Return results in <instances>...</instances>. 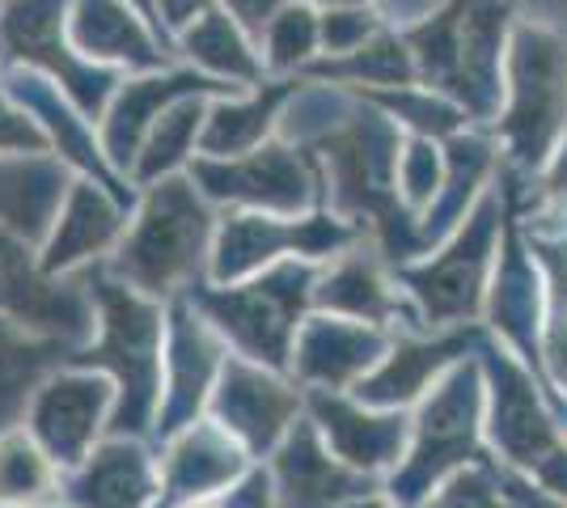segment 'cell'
Listing matches in <instances>:
<instances>
[{"mask_svg": "<svg viewBox=\"0 0 567 508\" xmlns=\"http://www.w3.org/2000/svg\"><path fill=\"white\" fill-rule=\"evenodd\" d=\"M390 339L394 335L381 326L313 310L297 331L288 373L297 377L301 390H355L378 369Z\"/></svg>", "mask_w": 567, "mask_h": 508, "instance_id": "cell-22", "label": "cell"}, {"mask_svg": "<svg viewBox=\"0 0 567 508\" xmlns=\"http://www.w3.org/2000/svg\"><path fill=\"white\" fill-rule=\"evenodd\" d=\"M64 470L48 458V449L18 424L0 433V505L4 508H43L60 500Z\"/></svg>", "mask_w": 567, "mask_h": 508, "instance_id": "cell-28", "label": "cell"}, {"mask_svg": "<svg viewBox=\"0 0 567 508\" xmlns=\"http://www.w3.org/2000/svg\"><path fill=\"white\" fill-rule=\"evenodd\" d=\"M306 415L313 419L318 436L331 445L334 458L373 479H390V470L406 454L411 412L373 407L355 398L352 390H306Z\"/></svg>", "mask_w": 567, "mask_h": 508, "instance_id": "cell-17", "label": "cell"}, {"mask_svg": "<svg viewBox=\"0 0 567 508\" xmlns=\"http://www.w3.org/2000/svg\"><path fill=\"white\" fill-rule=\"evenodd\" d=\"M499 470H504V487H508V496H513V505L517 508H567L564 496H555V491L538 487L529 475H520V470L504 466V462H499Z\"/></svg>", "mask_w": 567, "mask_h": 508, "instance_id": "cell-34", "label": "cell"}, {"mask_svg": "<svg viewBox=\"0 0 567 508\" xmlns=\"http://www.w3.org/2000/svg\"><path fill=\"white\" fill-rule=\"evenodd\" d=\"M364 229L339 217L334 208L318 204L309 212H225L216 220L208 280L234 284L262 267L306 259V263H331L343 250H352Z\"/></svg>", "mask_w": 567, "mask_h": 508, "instance_id": "cell-6", "label": "cell"}, {"mask_svg": "<svg viewBox=\"0 0 567 508\" xmlns=\"http://www.w3.org/2000/svg\"><path fill=\"white\" fill-rule=\"evenodd\" d=\"M204 115H208V102L199 94L178 97L174 106H166L157 123L148 127L136 162L127 169L132 187H148L157 178L169 174H187L190 162L199 157V132H204Z\"/></svg>", "mask_w": 567, "mask_h": 508, "instance_id": "cell-26", "label": "cell"}, {"mask_svg": "<svg viewBox=\"0 0 567 508\" xmlns=\"http://www.w3.org/2000/svg\"><path fill=\"white\" fill-rule=\"evenodd\" d=\"M478 364L487 377V445L496 462L520 475H534L559 445H567L564 424L550 412L543 377L520 356H513L499 339L478 352Z\"/></svg>", "mask_w": 567, "mask_h": 508, "instance_id": "cell-10", "label": "cell"}, {"mask_svg": "<svg viewBox=\"0 0 567 508\" xmlns=\"http://www.w3.org/2000/svg\"><path fill=\"white\" fill-rule=\"evenodd\" d=\"M204 415L234 436L255 462H267L271 449L292 433V424L306 415V390L297 386L292 373L229 352Z\"/></svg>", "mask_w": 567, "mask_h": 508, "instance_id": "cell-12", "label": "cell"}, {"mask_svg": "<svg viewBox=\"0 0 567 508\" xmlns=\"http://www.w3.org/2000/svg\"><path fill=\"white\" fill-rule=\"evenodd\" d=\"M445 187V153L436 148V141H424V136H411L402 141L399 153V204L420 217L427 204L441 195Z\"/></svg>", "mask_w": 567, "mask_h": 508, "instance_id": "cell-30", "label": "cell"}, {"mask_svg": "<svg viewBox=\"0 0 567 508\" xmlns=\"http://www.w3.org/2000/svg\"><path fill=\"white\" fill-rule=\"evenodd\" d=\"M187 174L225 212H309L327 204L322 169L306 145L267 141L241 157H195Z\"/></svg>", "mask_w": 567, "mask_h": 508, "instance_id": "cell-8", "label": "cell"}, {"mask_svg": "<svg viewBox=\"0 0 567 508\" xmlns=\"http://www.w3.org/2000/svg\"><path fill=\"white\" fill-rule=\"evenodd\" d=\"M420 508H517L508 487H504V470L496 458L474 462L466 470H457L453 479L436 487Z\"/></svg>", "mask_w": 567, "mask_h": 508, "instance_id": "cell-31", "label": "cell"}, {"mask_svg": "<svg viewBox=\"0 0 567 508\" xmlns=\"http://www.w3.org/2000/svg\"><path fill=\"white\" fill-rule=\"evenodd\" d=\"M529 250L546 271L543 305V382L555 403L567 407V238L534 234Z\"/></svg>", "mask_w": 567, "mask_h": 508, "instance_id": "cell-27", "label": "cell"}, {"mask_svg": "<svg viewBox=\"0 0 567 508\" xmlns=\"http://www.w3.org/2000/svg\"><path fill=\"white\" fill-rule=\"evenodd\" d=\"M213 508H280V491H276V479L267 470V462H250L234 484L225 487L220 496L208 500Z\"/></svg>", "mask_w": 567, "mask_h": 508, "instance_id": "cell-33", "label": "cell"}, {"mask_svg": "<svg viewBox=\"0 0 567 508\" xmlns=\"http://www.w3.org/2000/svg\"><path fill=\"white\" fill-rule=\"evenodd\" d=\"M0 508H4V505H0Z\"/></svg>", "mask_w": 567, "mask_h": 508, "instance_id": "cell-37", "label": "cell"}, {"mask_svg": "<svg viewBox=\"0 0 567 508\" xmlns=\"http://www.w3.org/2000/svg\"><path fill=\"white\" fill-rule=\"evenodd\" d=\"M492 331L483 322H462V326H436V331H399L390 339L385 356L378 369L352 390L355 398L373 403V407H390V412H411L427 390L436 386L453 364L478 356Z\"/></svg>", "mask_w": 567, "mask_h": 508, "instance_id": "cell-14", "label": "cell"}, {"mask_svg": "<svg viewBox=\"0 0 567 508\" xmlns=\"http://www.w3.org/2000/svg\"><path fill=\"white\" fill-rule=\"evenodd\" d=\"M225 356H229L225 339L190 305L187 292L166 301V373H162V403H157V419L148 436L153 445L204 419Z\"/></svg>", "mask_w": 567, "mask_h": 508, "instance_id": "cell-13", "label": "cell"}, {"mask_svg": "<svg viewBox=\"0 0 567 508\" xmlns=\"http://www.w3.org/2000/svg\"><path fill=\"white\" fill-rule=\"evenodd\" d=\"M0 43L13 51L25 64H39L43 73L55 76V85H64V97L72 106L97 120L106 111V97H115V76L97 64H81L76 55H60V18L51 0H13L0 18Z\"/></svg>", "mask_w": 567, "mask_h": 508, "instance_id": "cell-21", "label": "cell"}, {"mask_svg": "<svg viewBox=\"0 0 567 508\" xmlns=\"http://www.w3.org/2000/svg\"><path fill=\"white\" fill-rule=\"evenodd\" d=\"M313 310L339 318H355L381 326L390 335L399 331H427L415 301L399 284V271L381 259V250L369 238H360L352 250L322 263L313 284Z\"/></svg>", "mask_w": 567, "mask_h": 508, "instance_id": "cell-15", "label": "cell"}, {"mask_svg": "<svg viewBox=\"0 0 567 508\" xmlns=\"http://www.w3.org/2000/svg\"><path fill=\"white\" fill-rule=\"evenodd\" d=\"M85 276L94 297V335L69 361L90 364L115 382L111 433L153 436L166 373V301L123 284L102 263L90 267Z\"/></svg>", "mask_w": 567, "mask_h": 508, "instance_id": "cell-1", "label": "cell"}, {"mask_svg": "<svg viewBox=\"0 0 567 508\" xmlns=\"http://www.w3.org/2000/svg\"><path fill=\"white\" fill-rule=\"evenodd\" d=\"M162 491L157 445L148 436H102L90 458L64 470L60 500L69 508H153Z\"/></svg>", "mask_w": 567, "mask_h": 508, "instance_id": "cell-20", "label": "cell"}, {"mask_svg": "<svg viewBox=\"0 0 567 508\" xmlns=\"http://www.w3.org/2000/svg\"><path fill=\"white\" fill-rule=\"evenodd\" d=\"M567 132V51L546 30H520L508 60V111L499 136L520 169H538L555 157Z\"/></svg>", "mask_w": 567, "mask_h": 508, "instance_id": "cell-9", "label": "cell"}, {"mask_svg": "<svg viewBox=\"0 0 567 508\" xmlns=\"http://www.w3.org/2000/svg\"><path fill=\"white\" fill-rule=\"evenodd\" d=\"M250 454L237 445L225 428H216L213 419H195L183 433L157 445V466H162V491L153 508H187L208 505L234 484L237 475L250 466Z\"/></svg>", "mask_w": 567, "mask_h": 508, "instance_id": "cell-23", "label": "cell"}, {"mask_svg": "<svg viewBox=\"0 0 567 508\" xmlns=\"http://www.w3.org/2000/svg\"><path fill=\"white\" fill-rule=\"evenodd\" d=\"M187 508H213V505H187Z\"/></svg>", "mask_w": 567, "mask_h": 508, "instance_id": "cell-36", "label": "cell"}, {"mask_svg": "<svg viewBox=\"0 0 567 508\" xmlns=\"http://www.w3.org/2000/svg\"><path fill=\"white\" fill-rule=\"evenodd\" d=\"M115 419V382L90 364H55L25 398L22 428L60 470H72L90 458L102 436H111Z\"/></svg>", "mask_w": 567, "mask_h": 508, "instance_id": "cell-11", "label": "cell"}, {"mask_svg": "<svg viewBox=\"0 0 567 508\" xmlns=\"http://www.w3.org/2000/svg\"><path fill=\"white\" fill-rule=\"evenodd\" d=\"M267 470L280 491V508H348L360 496L385 487V479H373L343 458H334L309 415H301L292 433L271 449Z\"/></svg>", "mask_w": 567, "mask_h": 508, "instance_id": "cell-18", "label": "cell"}, {"mask_svg": "<svg viewBox=\"0 0 567 508\" xmlns=\"http://www.w3.org/2000/svg\"><path fill=\"white\" fill-rule=\"evenodd\" d=\"M297 94V81H271L255 85V94H229L208 106L204 132H199V157H241L271 141V127L280 120L284 102Z\"/></svg>", "mask_w": 567, "mask_h": 508, "instance_id": "cell-25", "label": "cell"}, {"mask_svg": "<svg viewBox=\"0 0 567 508\" xmlns=\"http://www.w3.org/2000/svg\"><path fill=\"white\" fill-rule=\"evenodd\" d=\"M309 76H322V81H343L352 90H399V85H415V60L411 48L399 39H378L369 48H355L339 60H318L306 64Z\"/></svg>", "mask_w": 567, "mask_h": 508, "instance_id": "cell-29", "label": "cell"}, {"mask_svg": "<svg viewBox=\"0 0 567 508\" xmlns=\"http://www.w3.org/2000/svg\"><path fill=\"white\" fill-rule=\"evenodd\" d=\"M487 377L478 356H471L411 407L406 454L390 470L385 496L402 508H420L457 470L487 462Z\"/></svg>", "mask_w": 567, "mask_h": 508, "instance_id": "cell-3", "label": "cell"}, {"mask_svg": "<svg viewBox=\"0 0 567 508\" xmlns=\"http://www.w3.org/2000/svg\"><path fill=\"white\" fill-rule=\"evenodd\" d=\"M318 271L322 263L288 259V263L262 267L246 280H234V284H216L204 276L190 284L187 297L190 305L213 322V331L225 339L229 352L288 373L297 331L313 314Z\"/></svg>", "mask_w": 567, "mask_h": 508, "instance_id": "cell-4", "label": "cell"}, {"mask_svg": "<svg viewBox=\"0 0 567 508\" xmlns=\"http://www.w3.org/2000/svg\"><path fill=\"white\" fill-rule=\"evenodd\" d=\"M216 220L213 199L195 187L190 174L157 178L141 187L115 255L102 267L157 301H174L208 276Z\"/></svg>", "mask_w": 567, "mask_h": 508, "instance_id": "cell-2", "label": "cell"}, {"mask_svg": "<svg viewBox=\"0 0 567 508\" xmlns=\"http://www.w3.org/2000/svg\"><path fill=\"white\" fill-rule=\"evenodd\" d=\"M318 48V22L309 18L306 9H288L280 13L271 30H267V60H271V69H306L309 55Z\"/></svg>", "mask_w": 567, "mask_h": 508, "instance_id": "cell-32", "label": "cell"}, {"mask_svg": "<svg viewBox=\"0 0 567 508\" xmlns=\"http://www.w3.org/2000/svg\"><path fill=\"white\" fill-rule=\"evenodd\" d=\"M127 220L132 212L123 195L102 187L97 178H76L55 204V217L39 242V263L48 276H81L90 267L106 263Z\"/></svg>", "mask_w": 567, "mask_h": 508, "instance_id": "cell-16", "label": "cell"}, {"mask_svg": "<svg viewBox=\"0 0 567 508\" xmlns=\"http://www.w3.org/2000/svg\"><path fill=\"white\" fill-rule=\"evenodd\" d=\"M43 508H69L64 500H51V505H43Z\"/></svg>", "mask_w": 567, "mask_h": 508, "instance_id": "cell-35", "label": "cell"}, {"mask_svg": "<svg viewBox=\"0 0 567 508\" xmlns=\"http://www.w3.org/2000/svg\"><path fill=\"white\" fill-rule=\"evenodd\" d=\"M543 305H546L543 267H538V259H529V242L520 238L517 229L504 225L496 271H492L487 301H483V326L513 356H520V361L529 364L538 377H543Z\"/></svg>", "mask_w": 567, "mask_h": 508, "instance_id": "cell-19", "label": "cell"}, {"mask_svg": "<svg viewBox=\"0 0 567 508\" xmlns=\"http://www.w3.org/2000/svg\"><path fill=\"white\" fill-rule=\"evenodd\" d=\"M0 322L64 343L69 352L94 335L90 276H48L39 263V242L9 220H0Z\"/></svg>", "mask_w": 567, "mask_h": 508, "instance_id": "cell-7", "label": "cell"}, {"mask_svg": "<svg viewBox=\"0 0 567 508\" xmlns=\"http://www.w3.org/2000/svg\"><path fill=\"white\" fill-rule=\"evenodd\" d=\"M225 90L237 94V85H220V81L199 76V73L153 76V81H132V85L115 90V102H111V111H106V120H102V136H97L106 162H111L118 174H127L132 162H136V153H141L144 136H148V127L157 123V115H162L166 106H174L178 97H190V94L220 97Z\"/></svg>", "mask_w": 567, "mask_h": 508, "instance_id": "cell-24", "label": "cell"}, {"mask_svg": "<svg viewBox=\"0 0 567 508\" xmlns=\"http://www.w3.org/2000/svg\"><path fill=\"white\" fill-rule=\"evenodd\" d=\"M504 199L499 195H478L471 217L453 229L436 250H427L415 263L394 267L399 284L415 301L427 331L436 326H462V322H483V301L504 242Z\"/></svg>", "mask_w": 567, "mask_h": 508, "instance_id": "cell-5", "label": "cell"}]
</instances>
